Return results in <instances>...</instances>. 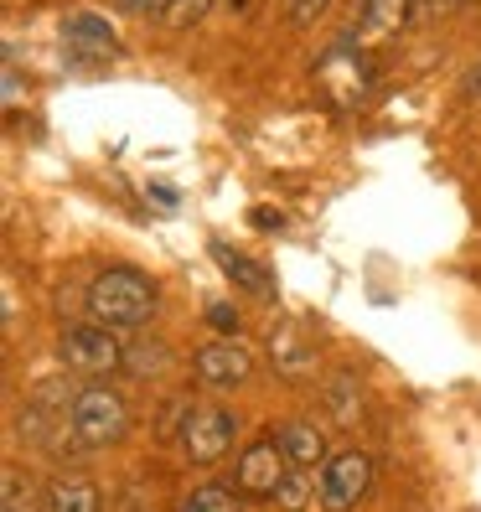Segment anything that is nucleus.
I'll return each mask as SVG.
<instances>
[{"label":"nucleus","mask_w":481,"mask_h":512,"mask_svg":"<svg viewBox=\"0 0 481 512\" xmlns=\"http://www.w3.org/2000/svg\"><path fill=\"white\" fill-rule=\"evenodd\" d=\"M156 300H161L156 280L140 275V269H130V264H114V269H104V275L88 285V316L114 326V331H135V326L150 321Z\"/></svg>","instance_id":"f257e3e1"},{"label":"nucleus","mask_w":481,"mask_h":512,"mask_svg":"<svg viewBox=\"0 0 481 512\" xmlns=\"http://www.w3.org/2000/svg\"><path fill=\"white\" fill-rule=\"evenodd\" d=\"M68 425H73L78 450H109V445H119L130 435V404L119 399L109 383H88V388L73 394Z\"/></svg>","instance_id":"f03ea898"},{"label":"nucleus","mask_w":481,"mask_h":512,"mask_svg":"<svg viewBox=\"0 0 481 512\" xmlns=\"http://www.w3.org/2000/svg\"><path fill=\"white\" fill-rule=\"evenodd\" d=\"M125 347H119L114 337V326L104 321H83V326H68L63 331V363L73 373H88V378H99V373H114V368H125Z\"/></svg>","instance_id":"7ed1b4c3"},{"label":"nucleus","mask_w":481,"mask_h":512,"mask_svg":"<svg viewBox=\"0 0 481 512\" xmlns=\"http://www.w3.org/2000/svg\"><path fill=\"white\" fill-rule=\"evenodd\" d=\"M233 435H238V425L223 404H197L182 425V456L192 466H213L233 450Z\"/></svg>","instance_id":"20e7f679"},{"label":"nucleus","mask_w":481,"mask_h":512,"mask_svg":"<svg viewBox=\"0 0 481 512\" xmlns=\"http://www.w3.org/2000/svg\"><path fill=\"white\" fill-rule=\"evenodd\" d=\"M290 476V456H285V445L280 435H264L254 440L244 456H238V471H233V487L244 492V497H259V502H275L280 492V481Z\"/></svg>","instance_id":"39448f33"},{"label":"nucleus","mask_w":481,"mask_h":512,"mask_svg":"<svg viewBox=\"0 0 481 512\" xmlns=\"http://www.w3.org/2000/svg\"><path fill=\"white\" fill-rule=\"evenodd\" d=\"M368 487H373V456H368V450H342V456L326 461L321 507L326 512H352L357 502L368 497Z\"/></svg>","instance_id":"423d86ee"},{"label":"nucleus","mask_w":481,"mask_h":512,"mask_svg":"<svg viewBox=\"0 0 481 512\" xmlns=\"http://www.w3.org/2000/svg\"><path fill=\"white\" fill-rule=\"evenodd\" d=\"M63 47H68L73 63H83V68L109 63V57L125 52L119 37H114V26H109V16H99V11H73L63 21Z\"/></svg>","instance_id":"0eeeda50"},{"label":"nucleus","mask_w":481,"mask_h":512,"mask_svg":"<svg viewBox=\"0 0 481 512\" xmlns=\"http://www.w3.org/2000/svg\"><path fill=\"white\" fill-rule=\"evenodd\" d=\"M192 373L207 388H238V383H249V373H254V352L238 337H218V342H207L192 357Z\"/></svg>","instance_id":"6e6552de"},{"label":"nucleus","mask_w":481,"mask_h":512,"mask_svg":"<svg viewBox=\"0 0 481 512\" xmlns=\"http://www.w3.org/2000/svg\"><path fill=\"white\" fill-rule=\"evenodd\" d=\"M275 435H280V445H285L290 466L311 471V466H321V461H326V435H321L316 425H306V419H290V425H280Z\"/></svg>","instance_id":"1a4fd4ad"},{"label":"nucleus","mask_w":481,"mask_h":512,"mask_svg":"<svg viewBox=\"0 0 481 512\" xmlns=\"http://www.w3.org/2000/svg\"><path fill=\"white\" fill-rule=\"evenodd\" d=\"M42 512H99V487L83 476H57L42 497Z\"/></svg>","instance_id":"9d476101"},{"label":"nucleus","mask_w":481,"mask_h":512,"mask_svg":"<svg viewBox=\"0 0 481 512\" xmlns=\"http://www.w3.org/2000/svg\"><path fill=\"white\" fill-rule=\"evenodd\" d=\"M213 259L228 269V275L238 280V285H244L249 295H259V300H269V295H275V285H269V269L264 264H254V259H244V254H238V249H228V244H213Z\"/></svg>","instance_id":"9b49d317"},{"label":"nucleus","mask_w":481,"mask_h":512,"mask_svg":"<svg viewBox=\"0 0 481 512\" xmlns=\"http://www.w3.org/2000/svg\"><path fill=\"white\" fill-rule=\"evenodd\" d=\"M269 357H275V368L285 373V378H300L311 368V347L295 337V326L285 321L280 331H269Z\"/></svg>","instance_id":"f8f14e48"},{"label":"nucleus","mask_w":481,"mask_h":512,"mask_svg":"<svg viewBox=\"0 0 481 512\" xmlns=\"http://www.w3.org/2000/svg\"><path fill=\"white\" fill-rule=\"evenodd\" d=\"M182 512H244V492H228V487H197L187 502H182Z\"/></svg>","instance_id":"ddd939ff"},{"label":"nucleus","mask_w":481,"mask_h":512,"mask_svg":"<svg viewBox=\"0 0 481 512\" xmlns=\"http://www.w3.org/2000/svg\"><path fill=\"white\" fill-rule=\"evenodd\" d=\"M306 497H311V481H306V471H300V466H290V476L280 481L275 502H280V507H290V512H300V507H306Z\"/></svg>","instance_id":"4468645a"},{"label":"nucleus","mask_w":481,"mask_h":512,"mask_svg":"<svg viewBox=\"0 0 481 512\" xmlns=\"http://www.w3.org/2000/svg\"><path fill=\"white\" fill-rule=\"evenodd\" d=\"M207 6H213V0H171V11H166L161 21L171 26V32H187L192 21H202V16H207Z\"/></svg>","instance_id":"2eb2a0df"},{"label":"nucleus","mask_w":481,"mask_h":512,"mask_svg":"<svg viewBox=\"0 0 481 512\" xmlns=\"http://www.w3.org/2000/svg\"><path fill=\"white\" fill-rule=\"evenodd\" d=\"M326 6H332V0H285V21L295 32H306V26H316L326 16Z\"/></svg>","instance_id":"dca6fc26"},{"label":"nucleus","mask_w":481,"mask_h":512,"mask_svg":"<svg viewBox=\"0 0 481 512\" xmlns=\"http://www.w3.org/2000/svg\"><path fill=\"white\" fill-rule=\"evenodd\" d=\"M6 512H32V476L6 471Z\"/></svg>","instance_id":"f3484780"},{"label":"nucleus","mask_w":481,"mask_h":512,"mask_svg":"<svg viewBox=\"0 0 481 512\" xmlns=\"http://www.w3.org/2000/svg\"><path fill=\"white\" fill-rule=\"evenodd\" d=\"M461 0H414V26H430V21H440V16H450Z\"/></svg>","instance_id":"a211bd4d"},{"label":"nucleus","mask_w":481,"mask_h":512,"mask_svg":"<svg viewBox=\"0 0 481 512\" xmlns=\"http://www.w3.org/2000/svg\"><path fill=\"white\" fill-rule=\"evenodd\" d=\"M207 321H213V331H223V337H238V311L223 306V300H213V306H207Z\"/></svg>","instance_id":"6ab92c4d"},{"label":"nucleus","mask_w":481,"mask_h":512,"mask_svg":"<svg viewBox=\"0 0 481 512\" xmlns=\"http://www.w3.org/2000/svg\"><path fill=\"white\" fill-rule=\"evenodd\" d=\"M119 11L125 16H166L171 0H119Z\"/></svg>","instance_id":"aec40b11"},{"label":"nucleus","mask_w":481,"mask_h":512,"mask_svg":"<svg viewBox=\"0 0 481 512\" xmlns=\"http://www.w3.org/2000/svg\"><path fill=\"white\" fill-rule=\"evenodd\" d=\"M347 388H352V378H337V388H332V414L337 419H352V394Z\"/></svg>","instance_id":"412c9836"},{"label":"nucleus","mask_w":481,"mask_h":512,"mask_svg":"<svg viewBox=\"0 0 481 512\" xmlns=\"http://www.w3.org/2000/svg\"><path fill=\"white\" fill-rule=\"evenodd\" d=\"M466 99H481V63H476L471 78H466Z\"/></svg>","instance_id":"4be33fe9"},{"label":"nucleus","mask_w":481,"mask_h":512,"mask_svg":"<svg viewBox=\"0 0 481 512\" xmlns=\"http://www.w3.org/2000/svg\"><path fill=\"white\" fill-rule=\"evenodd\" d=\"M254 223H259V228H280V213H269V207H259Z\"/></svg>","instance_id":"5701e85b"}]
</instances>
